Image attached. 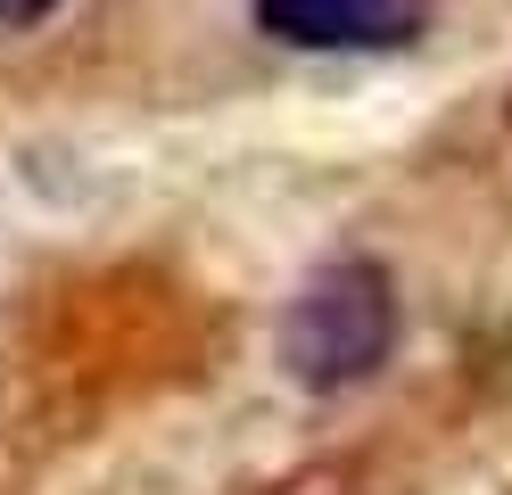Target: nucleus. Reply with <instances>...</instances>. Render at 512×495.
<instances>
[{"label":"nucleus","instance_id":"obj_1","mask_svg":"<svg viewBox=\"0 0 512 495\" xmlns=\"http://www.w3.org/2000/svg\"><path fill=\"white\" fill-rule=\"evenodd\" d=\"M397 347V289L380 264L347 256L323 264L298 297H290V322H281V363H290L298 388H356L372 380Z\"/></svg>","mask_w":512,"mask_h":495},{"label":"nucleus","instance_id":"obj_2","mask_svg":"<svg viewBox=\"0 0 512 495\" xmlns=\"http://www.w3.org/2000/svg\"><path fill=\"white\" fill-rule=\"evenodd\" d=\"M248 9L290 50H405L430 0H248Z\"/></svg>","mask_w":512,"mask_h":495},{"label":"nucleus","instance_id":"obj_3","mask_svg":"<svg viewBox=\"0 0 512 495\" xmlns=\"http://www.w3.org/2000/svg\"><path fill=\"white\" fill-rule=\"evenodd\" d=\"M42 9H50V0H0V25H34Z\"/></svg>","mask_w":512,"mask_h":495}]
</instances>
